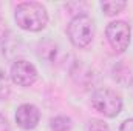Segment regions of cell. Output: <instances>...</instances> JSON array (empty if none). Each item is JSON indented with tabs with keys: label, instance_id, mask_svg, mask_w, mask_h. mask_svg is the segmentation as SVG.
Returning <instances> with one entry per match:
<instances>
[{
	"label": "cell",
	"instance_id": "8",
	"mask_svg": "<svg viewBox=\"0 0 133 131\" xmlns=\"http://www.w3.org/2000/svg\"><path fill=\"white\" fill-rule=\"evenodd\" d=\"M37 54L40 59H43L46 62H53V60H56V56H57V45L51 40H45L39 45Z\"/></svg>",
	"mask_w": 133,
	"mask_h": 131
},
{
	"label": "cell",
	"instance_id": "12",
	"mask_svg": "<svg viewBox=\"0 0 133 131\" xmlns=\"http://www.w3.org/2000/svg\"><path fill=\"white\" fill-rule=\"evenodd\" d=\"M84 131H110V128H108V125H107L104 120H101V119H90V120L87 122Z\"/></svg>",
	"mask_w": 133,
	"mask_h": 131
},
{
	"label": "cell",
	"instance_id": "9",
	"mask_svg": "<svg viewBox=\"0 0 133 131\" xmlns=\"http://www.w3.org/2000/svg\"><path fill=\"white\" fill-rule=\"evenodd\" d=\"M125 6H127V2H124V0H113V2H102L101 3L104 14L108 17H113V16L122 12V9Z\"/></svg>",
	"mask_w": 133,
	"mask_h": 131
},
{
	"label": "cell",
	"instance_id": "10",
	"mask_svg": "<svg viewBox=\"0 0 133 131\" xmlns=\"http://www.w3.org/2000/svg\"><path fill=\"white\" fill-rule=\"evenodd\" d=\"M73 127V122L66 116H56L50 120V128L53 131H70Z\"/></svg>",
	"mask_w": 133,
	"mask_h": 131
},
{
	"label": "cell",
	"instance_id": "1",
	"mask_svg": "<svg viewBox=\"0 0 133 131\" xmlns=\"http://www.w3.org/2000/svg\"><path fill=\"white\" fill-rule=\"evenodd\" d=\"M14 19L19 28L25 31L37 33L46 26L48 12H46V8L39 2H22L16 8Z\"/></svg>",
	"mask_w": 133,
	"mask_h": 131
},
{
	"label": "cell",
	"instance_id": "5",
	"mask_svg": "<svg viewBox=\"0 0 133 131\" xmlns=\"http://www.w3.org/2000/svg\"><path fill=\"white\" fill-rule=\"evenodd\" d=\"M11 80L17 86H31L37 80V69L28 60H16L11 66Z\"/></svg>",
	"mask_w": 133,
	"mask_h": 131
},
{
	"label": "cell",
	"instance_id": "6",
	"mask_svg": "<svg viewBox=\"0 0 133 131\" xmlns=\"http://www.w3.org/2000/svg\"><path fill=\"white\" fill-rule=\"evenodd\" d=\"M16 122L22 130H34L40 122V111L33 103H22L16 111Z\"/></svg>",
	"mask_w": 133,
	"mask_h": 131
},
{
	"label": "cell",
	"instance_id": "3",
	"mask_svg": "<svg viewBox=\"0 0 133 131\" xmlns=\"http://www.w3.org/2000/svg\"><path fill=\"white\" fill-rule=\"evenodd\" d=\"M91 105L105 117H116L122 110V99L111 88H98L91 94Z\"/></svg>",
	"mask_w": 133,
	"mask_h": 131
},
{
	"label": "cell",
	"instance_id": "11",
	"mask_svg": "<svg viewBox=\"0 0 133 131\" xmlns=\"http://www.w3.org/2000/svg\"><path fill=\"white\" fill-rule=\"evenodd\" d=\"M11 94V88H9V82L8 77L5 74L3 69H0V100H6Z\"/></svg>",
	"mask_w": 133,
	"mask_h": 131
},
{
	"label": "cell",
	"instance_id": "2",
	"mask_svg": "<svg viewBox=\"0 0 133 131\" xmlns=\"http://www.w3.org/2000/svg\"><path fill=\"white\" fill-rule=\"evenodd\" d=\"M66 34H68L70 42L76 48H87L91 43L93 35H95V23L85 14L74 16L68 23Z\"/></svg>",
	"mask_w": 133,
	"mask_h": 131
},
{
	"label": "cell",
	"instance_id": "14",
	"mask_svg": "<svg viewBox=\"0 0 133 131\" xmlns=\"http://www.w3.org/2000/svg\"><path fill=\"white\" fill-rule=\"evenodd\" d=\"M0 131H11L8 120H6L5 116H2V114H0Z\"/></svg>",
	"mask_w": 133,
	"mask_h": 131
},
{
	"label": "cell",
	"instance_id": "4",
	"mask_svg": "<svg viewBox=\"0 0 133 131\" xmlns=\"http://www.w3.org/2000/svg\"><path fill=\"white\" fill-rule=\"evenodd\" d=\"M105 35H107L108 43L111 45V48L116 53H124L130 45L132 28L124 20H115V22H110L107 25Z\"/></svg>",
	"mask_w": 133,
	"mask_h": 131
},
{
	"label": "cell",
	"instance_id": "13",
	"mask_svg": "<svg viewBox=\"0 0 133 131\" xmlns=\"http://www.w3.org/2000/svg\"><path fill=\"white\" fill-rule=\"evenodd\" d=\"M119 131H133V119H127L121 123Z\"/></svg>",
	"mask_w": 133,
	"mask_h": 131
},
{
	"label": "cell",
	"instance_id": "7",
	"mask_svg": "<svg viewBox=\"0 0 133 131\" xmlns=\"http://www.w3.org/2000/svg\"><path fill=\"white\" fill-rule=\"evenodd\" d=\"M113 79L122 85V86H130L133 83V74L130 66L125 63V60H121L118 65L113 68Z\"/></svg>",
	"mask_w": 133,
	"mask_h": 131
}]
</instances>
